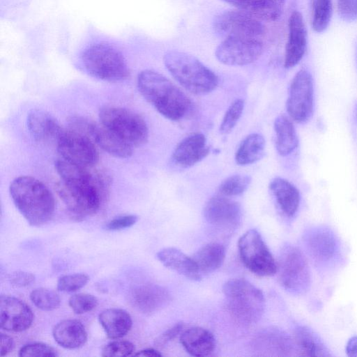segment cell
<instances>
[{
	"label": "cell",
	"instance_id": "obj_22",
	"mask_svg": "<svg viewBox=\"0 0 357 357\" xmlns=\"http://www.w3.org/2000/svg\"><path fill=\"white\" fill-rule=\"evenodd\" d=\"M156 257L165 266L185 278L193 280H199L202 278L192 257L176 248H164L157 253Z\"/></svg>",
	"mask_w": 357,
	"mask_h": 357
},
{
	"label": "cell",
	"instance_id": "obj_47",
	"mask_svg": "<svg viewBox=\"0 0 357 357\" xmlns=\"http://www.w3.org/2000/svg\"><path fill=\"white\" fill-rule=\"evenodd\" d=\"M137 356H153V357H160L162 356V354L159 351L153 348H147L142 349L137 353L133 354Z\"/></svg>",
	"mask_w": 357,
	"mask_h": 357
},
{
	"label": "cell",
	"instance_id": "obj_20",
	"mask_svg": "<svg viewBox=\"0 0 357 357\" xmlns=\"http://www.w3.org/2000/svg\"><path fill=\"white\" fill-rule=\"evenodd\" d=\"M27 126L33 138L42 142L56 141L63 131L59 123L52 115L39 109L29 112Z\"/></svg>",
	"mask_w": 357,
	"mask_h": 357
},
{
	"label": "cell",
	"instance_id": "obj_8",
	"mask_svg": "<svg viewBox=\"0 0 357 357\" xmlns=\"http://www.w3.org/2000/svg\"><path fill=\"white\" fill-rule=\"evenodd\" d=\"M277 272L280 283L291 293L302 294L310 286V271L307 259L295 245L287 244L283 246L277 263Z\"/></svg>",
	"mask_w": 357,
	"mask_h": 357
},
{
	"label": "cell",
	"instance_id": "obj_48",
	"mask_svg": "<svg viewBox=\"0 0 357 357\" xmlns=\"http://www.w3.org/2000/svg\"><path fill=\"white\" fill-rule=\"evenodd\" d=\"M356 61H357V50H356Z\"/></svg>",
	"mask_w": 357,
	"mask_h": 357
},
{
	"label": "cell",
	"instance_id": "obj_35",
	"mask_svg": "<svg viewBox=\"0 0 357 357\" xmlns=\"http://www.w3.org/2000/svg\"><path fill=\"white\" fill-rule=\"evenodd\" d=\"M244 106L245 102L243 99H236L231 102L220 126L222 134H228L234 129L242 115Z\"/></svg>",
	"mask_w": 357,
	"mask_h": 357
},
{
	"label": "cell",
	"instance_id": "obj_37",
	"mask_svg": "<svg viewBox=\"0 0 357 357\" xmlns=\"http://www.w3.org/2000/svg\"><path fill=\"white\" fill-rule=\"evenodd\" d=\"M89 278L84 273H74L60 277L57 281V289L63 292L76 291L84 287Z\"/></svg>",
	"mask_w": 357,
	"mask_h": 357
},
{
	"label": "cell",
	"instance_id": "obj_4",
	"mask_svg": "<svg viewBox=\"0 0 357 357\" xmlns=\"http://www.w3.org/2000/svg\"><path fill=\"white\" fill-rule=\"evenodd\" d=\"M164 63L172 77L193 94H208L218 86L217 75L189 54L178 51L168 52L164 56Z\"/></svg>",
	"mask_w": 357,
	"mask_h": 357
},
{
	"label": "cell",
	"instance_id": "obj_7",
	"mask_svg": "<svg viewBox=\"0 0 357 357\" xmlns=\"http://www.w3.org/2000/svg\"><path fill=\"white\" fill-rule=\"evenodd\" d=\"M99 118L101 124L132 146L143 145L148 140L149 130L145 121L129 109L105 106L100 109Z\"/></svg>",
	"mask_w": 357,
	"mask_h": 357
},
{
	"label": "cell",
	"instance_id": "obj_16",
	"mask_svg": "<svg viewBox=\"0 0 357 357\" xmlns=\"http://www.w3.org/2000/svg\"><path fill=\"white\" fill-rule=\"evenodd\" d=\"M129 301L132 306L144 314L155 312L170 301V294L158 284H144L130 290Z\"/></svg>",
	"mask_w": 357,
	"mask_h": 357
},
{
	"label": "cell",
	"instance_id": "obj_45",
	"mask_svg": "<svg viewBox=\"0 0 357 357\" xmlns=\"http://www.w3.org/2000/svg\"><path fill=\"white\" fill-rule=\"evenodd\" d=\"M14 348V340L8 335L1 333V356H4Z\"/></svg>",
	"mask_w": 357,
	"mask_h": 357
},
{
	"label": "cell",
	"instance_id": "obj_42",
	"mask_svg": "<svg viewBox=\"0 0 357 357\" xmlns=\"http://www.w3.org/2000/svg\"><path fill=\"white\" fill-rule=\"evenodd\" d=\"M138 218L135 215H124L111 220L105 225V228L110 231L121 230L134 225Z\"/></svg>",
	"mask_w": 357,
	"mask_h": 357
},
{
	"label": "cell",
	"instance_id": "obj_32",
	"mask_svg": "<svg viewBox=\"0 0 357 357\" xmlns=\"http://www.w3.org/2000/svg\"><path fill=\"white\" fill-rule=\"evenodd\" d=\"M30 299L36 307L44 311H52L60 305L59 296L46 288H37L30 294Z\"/></svg>",
	"mask_w": 357,
	"mask_h": 357
},
{
	"label": "cell",
	"instance_id": "obj_2",
	"mask_svg": "<svg viewBox=\"0 0 357 357\" xmlns=\"http://www.w3.org/2000/svg\"><path fill=\"white\" fill-rule=\"evenodd\" d=\"M141 95L166 119L179 121L191 108L188 97L162 74L151 70L142 71L137 77Z\"/></svg>",
	"mask_w": 357,
	"mask_h": 357
},
{
	"label": "cell",
	"instance_id": "obj_39",
	"mask_svg": "<svg viewBox=\"0 0 357 357\" xmlns=\"http://www.w3.org/2000/svg\"><path fill=\"white\" fill-rule=\"evenodd\" d=\"M21 357L30 356H57L56 351L52 347L41 342L30 343L24 345L19 351Z\"/></svg>",
	"mask_w": 357,
	"mask_h": 357
},
{
	"label": "cell",
	"instance_id": "obj_31",
	"mask_svg": "<svg viewBox=\"0 0 357 357\" xmlns=\"http://www.w3.org/2000/svg\"><path fill=\"white\" fill-rule=\"evenodd\" d=\"M332 0H311V24L316 32L328 27L332 17Z\"/></svg>",
	"mask_w": 357,
	"mask_h": 357
},
{
	"label": "cell",
	"instance_id": "obj_3",
	"mask_svg": "<svg viewBox=\"0 0 357 357\" xmlns=\"http://www.w3.org/2000/svg\"><path fill=\"white\" fill-rule=\"evenodd\" d=\"M12 200L24 219L32 226L48 222L55 211V200L49 188L40 181L21 176L10 183Z\"/></svg>",
	"mask_w": 357,
	"mask_h": 357
},
{
	"label": "cell",
	"instance_id": "obj_27",
	"mask_svg": "<svg viewBox=\"0 0 357 357\" xmlns=\"http://www.w3.org/2000/svg\"><path fill=\"white\" fill-rule=\"evenodd\" d=\"M294 341L300 356L311 357L331 356L320 337L307 326H298L295 328Z\"/></svg>",
	"mask_w": 357,
	"mask_h": 357
},
{
	"label": "cell",
	"instance_id": "obj_24",
	"mask_svg": "<svg viewBox=\"0 0 357 357\" xmlns=\"http://www.w3.org/2000/svg\"><path fill=\"white\" fill-rule=\"evenodd\" d=\"M269 188L282 213L287 217H293L300 205L298 188L289 181L279 177L270 182Z\"/></svg>",
	"mask_w": 357,
	"mask_h": 357
},
{
	"label": "cell",
	"instance_id": "obj_38",
	"mask_svg": "<svg viewBox=\"0 0 357 357\" xmlns=\"http://www.w3.org/2000/svg\"><path fill=\"white\" fill-rule=\"evenodd\" d=\"M135 345L127 340H115L104 347L101 356L104 357L128 356L134 354Z\"/></svg>",
	"mask_w": 357,
	"mask_h": 357
},
{
	"label": "cell",
	"instance_id": "obj_44",
	"mask_svg": "<svg viewBox=\"0 0 357 357\" xmlns=\"http://www.w3.org/2000/svg\"><path fill=\"white\" fill-rule=\"evenodd\" d=\"M240 10L250 13L265 0H224Z\"/></svg>",
	"mask_w": 357,
	"mask_h": 357
},
{
	"label": "cell",
	"instance_id": "obj_36",
	"mask_svg": "<svg viewBox=\"0 0 357 357\" xmlns=\"http://www.w3.org/2000/svg\"><path fill=\"white\" fill-rule=\"evenodd\" d=\"M68 304L75 314H82L95 309L98 301L92 294L80 293L73 295L69 298Z\"/></svg>",
	"mask_w": 357,
	"mask_h": 357
},
{
	"label": "cell",
	"instance_id": "obj_34",
	"mask_svg": "<svg viewBox=\"0 0 357 357\" xmlns=\"http://www.w3.org/2000/svg\"><path fill=\"white\" fill-rule=\"evenodd\" d=\"M284 6V0H265L249 13L259 20L275 21L282 15Z\"/></svg>",
	"mask_w": 357,
	"mask_h": 357
},
{
	"label": "cell",
	"instance_id": "obj_19",
	"mask_svg": "<svg viewBox=\"0 0 357 357\" xmlns=\"http://www.w3.org/2000/svg\"><path fill=\"white\" fill-rule=\"evenodd\" d=\"M307 46V31L301 13L294 11L289 20V35L285 48L284 66H296L303 58Z\"/></svg>",
	"mask_w": 357,
	"mask_h": 357
},
{
	"label": "cell",
	"instance_id": "obj_30",
	"mask_svg": "<svg viewBox=\"0 0 357 357\" xmlns=\"http://www.w3.org/2000/svg\"><path fill=\"white\" fill-rule=\"evenodd\" d=\"M264 150L263 136L258 133L250 134L241 142L235 154L236 162L239 165L255 163L263 158Z\"/></svg>",
	"mask_w": 357,
	"mask_h": 357
},
{
	"label": "cell",
	"instance_id": "obj_5",
	"mask_svg": "<svg viewBox=\"0 0 357 357\" xmlns=\"http://www.w3.org/2000/svg\"><path fill=\"white\" fill-rule=\"evenodd\" d=\"M227 307L232 318L243 325L256 323L264 309V296L260 289L243 278L227 281L222 287Z\"/></svg>",
	"mask_w": 357,
	"mask_h": 357
},
{
	"label": "cell",
	"instance_id": "obj_10",
	"mask_svg": "<svg viewBox=\"0 0 357 357\" xmlns=\"http://www.w3.org/2000/svg\"><path fill=\"white\" fill-rule=\"evenodd\" d=\"M238 248L243 264L259 276H271L277 273V263L260 234L250 229L238 240Z\"/></svg>",
	"mask_w": 357,
	"mask_h": 357
},
{
	"label": "cell",
	"instance_id": "obj_9",
	"mask_svg": "<svg viewBox=\"0 0 357 357\" xmlns=\"http://www.w3.org/2000/svg\"><path fill=\"white\" fill-rule=\"evenodd\" d=\"M305 249L312 263L320 269L334 266L340 259V242L332 229L313 226L303 234Z\"/></svg>",
	"mask_w": 357,
	"mask_h": 357
},
{
	"label": "cell",
	"instance_id": "obj_28",
	"mask_svg": "<svg viewBox=\"0 0 357 357\" xmlns=\"http://www.w3.org/2000/svg\"><path fill=\"white\" fill-rule=\"evenodd\" d=\"M275 146L280 155L290 154L298 144L296 129L291 120L284 114L279 115L274 122Z\"/></svg>",
	"mask_w": 357,
	"mask_h": 357
},
{
	"label": "cell",
	"instance_id": "obj_12",
	"mask_svg": "<svg viewBox=\"0 0 357 357\" xmlns=\"http://www.w3.org/2000/svg\"><path fill=\"white\" fill-rule=\"evenodd\" d=\"M286 107L289 116L296 123H305L312 116L314 85L312 75L307 70H300L291 80Z\"/></svg>",
	"mask_w": 357,
	"mask_h": 357
},
{
	"label": "cell",
	"instance_id": "obj_49",
	"mask_svg": "<svg viewBox=\"0 0 357 357\" xmlns=\"http://www.w3.org/2000/svg\"><path fill=\"white\" fill-rule=\"evenodd\" d=\"M356 116H357V113H356Z\"/></svg>",
	"mask_w": 357,
	"mask_h": 357
},
{
	"label": "cell",
	"instance_id": "obj_23",
	"mask_svg": "<svg viewBox=\"0 0 357 357\" xmlns=\"http://www.w3.org/2000/svg\"><path fill=\"white\" fill-rule=\"evenodd\" d=\"M52 335L58 344L68 349L81 347L87 340L85 327L76 319H64L57 323L53 328Z\"/></svg>",
	"mask_w": 357,
	"mask_h": 357
},
{
	"label": "cell",
	"instance_id": "obj_46",
	"mask_svg": "<svg viewBox=\"0 0 357 357\" xmlns=\"http://www.w3.org/2000/svg\"><path fill=\"white\" fill-rule=\"evenodd\" d=\"M346 353L348 356L357 357V336L349 340L346 346Z\"/></svg>",
	"mask_w": 357,
	"mask_h": 357
},
{
	"label": "cell",
	"instance_id": "obj_40",
	"mask_svg": "<svg viewBox=\"0 0 357 357\" xmlns=\"http://www.w3.org/2000/svg\"><path fill=\"white\" fill-rule=\"evenodd\" d=\"M339 15L345 21L357 20V0H337Z\"/></svg>",
	"mask_w": 357,
	"mask_h": 357
},
{
	"label": "cell",
	"instance_id": "obj_6",
	"mask_svg": "<svg viewBox=\"0 0 357 357\" xmlns=\"http://www.w3.org/2000/svg\"><path fill=\"white\" fill-rule=\"evenodd\" d=\"M82 62L92 77L108 82L126 79L130 71L122 54L105 43L89 46L82 53Z\"/></svg>",
	"mask_w": 357,
	"mask_h": 357
},
{
	"label": "cell",
	"instance_id": "obj_43",
	"mask_svg": "<svg viewBox=\"0 0 357 357\" xmlns=\"http://www.w3.org/2000/svg\"><path fill=\"white\" fill-rule=\"evenodd\" d=\"M9 280L10 284L15 287H25L34 282L35 276L31 273L18 271L11 273Z\"/></svg>",
	"mask_w": 357,
	"mask_h": 357
},
{
	"label": "cell",
	"instance_id": "obj_11",
	"mask_svg": "<svg viewBox=\"0 0 357 357\" xmlns=\"http://www.w3.org/2000/svg\"><path fill=\"white\" fill-rule=\"evenodd\" d=\"M61 158L75 165L93 167L99 160L98 151L93 140L73 129L63 130L56 140Z\"/></svg>",
	"mask_w": 357,
	"mask_h": 357
},
{
	"label": "cell",
	"instance_id": "obj_1",
	"mask_svg": "<svg viewBox=\"0 0 357 357\" xmlns=\"http://www.w3.org/2000/svg\"><path fill=\"white\" fill-rule=\"evenodd\" d=\"M55 168L60 176L56 190L69 213L77 220L96 214L107 195L110 178L107 173L59 158Z\"/></svg>",
	"mask_w": 357,
	"mask_h": 357
},
{
	"label": "cell",
	"instance_id": "obj_25",
	"mask_svg": "<svg viewBox=\"0 0 357 357\" xmlns=\"http://www.w3.org/2000/svg\"><path fill=\"white\" fill-rule=\"evenodd\" d=\"M91 137L98 146L113 156L127 158L132 154V146L102 124H95Z\"/></svg>",
	"mask_w": 357,
	"mask_h": 357
},
{
	"label": "cell",
	"instance_id": "obj_21",
	"mask_svg": "<svg viewBox=\"0 0 357 357\" xmlns=\"http://www.w3.org/2000/svg\"><path fill=\"white\" fill-rule=\"evenodd\" d=\"M180 342L185 350L191 356L201 357L209 356L215 348V339L207 329L192 327L180 335Z\"/></svg>",
	"mask_w": 357,
	"mask_h": 357
},
{
	"label": "cell",
	"instance_id": "obj_15",
	"mask_svg": "<svg viewBox=\"0 0 357 357\" xmlns=\"http://www.w3.org/2000/svg\"><path fill=\"white\" fill-rule=\"evenodd\" d=\"M31 308L22 301L2 295L0 298V326L10 332H22L29 329L33 321Z\"/></svg>",
	"mask_w": 357,
	"mask_h": 357
},
{
	"label": "cell",
	"instance_id": "obj_33",
	"mask_svg": "<svg viewBox=\"0 0 357 357\" xmlns=\"http://www.w3.org/2000/svg\"><path fill=\"white\" fill-rule=\"evenodd\" d=\"M251 178L248 175L236 174L225 179L219 186V192L225 197L243 194L249 187Z\"/></svg>",
	"mask_w": 357,
	"mask_h": 357
},
{
	"label": "cell",
	"instance_id": "obj_26",
	"mask_svg": "<svg viewBox=\"0 0 357 357\" xmlns=\"http://www.w3.org/2000/svg\"><path fill=\"white\" fill-rule=\"evenodd\" d=\"M98 320L107 336L110 339L123 337L132 326L130 314L120 308H109L102 311L98 315Z\"/></svg>",
	"mask_w": 357,
	"mask_h": 357
},
{
	"label": "cell",
	"instance_id": "obj_29",
	"mask_svg": "<svg viewBox=\"0 0 357 357\" xmlns=\"http://www.w3.org/2000/svg\"><path fill=\"white\" fill-rule=\"evenodd\" d=\"M225 250L218 243H210L202 247L192 257L200 274H207L218 269L225 260Z\"/></svg>",
	"mask_w": 357,
	"mask_h": 357
},
{
	"label": "cell",
	"instance_id": "obj_14",
	"mask_svg": "<svg viewBox=\"0 0 357 357\" xmlns=\"http://www.w3.org/2000/svg\"><path fill=\"white\" fill-rule=\"evenodd\" d=\"M263 52L257 38H227L215 50L218 60L229 66H245L255 62Z\"/></svg>",
	"mask_w": 357,
	"mask_h": 357
},
{
	"label": "cell",
	"instance_id": "obj_41",
	"mask_svg": "<svg viewBox=\"0 0 357 357\" xmlns=\"http://www.w3.org/2000/svg\"><path fill=\"white\" fill-rule=\"evenodd\" d=\"M183 323H177L160 334L154 341V345L157 348H163L169 342L176 338L183 331Z\"/></svg>",
	"mask_w": 357,
	"mask_h": 357
},
{
	"label": "cell",
	"instance_id": "obj_18",
	"mask_svg": "<svg viewBox=\"0 0 357 357\" xmlns=\"http://www.w3.org/2000/svg\"><path fill=\"white\" fill-rule=\"evenodd\" d=\"M210 151L206 138L202 133L195 132L182 139L172 153V160L178 167H192L206 158Z\"/></svg>",
	"mask_w": 357,
	"mask_h": 357
},
{
	"label": "cell",
	"instance_id": "obj_17",
	"mask_svg": "<svg viewBox=\"0 0 357 357\" xmlns=\"http://www.w3.org/2000/svg\"><path fill=\"white\" fill-rule=\"evenodd\" d=\"M204 214L211 225L229 227L236 226L241 220V206L227 197L217 195L206 204Z\"/></svg>",
	"mask_w": 357,
	"mask_h": 357
},
{
	"label": "cell",
	"instance_id": "obj_13",
	"mask_svg": "<svg viewBox=\"0 0 357 357\" xmlns=\"http://www.w3.org/2000/svg\"><path fill=\"white\" fill-rule=\"evenodd\" d=\"M214 29L227 38H257L264 31L260 20L249 13L240 10H226L215 18Z\"/></svg>",
	"mask_w": 357,
	"mask_h": 357
}]
</instances>
